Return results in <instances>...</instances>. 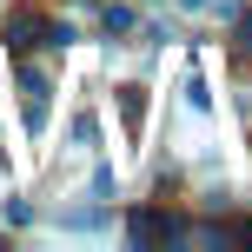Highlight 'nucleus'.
Segmentation results:
<instances>
[{"mask_svg":"<svg viewBox=\"0 0 252 252\" xmlns=\"http://www.w3.org/2000/svg\"><path fill=\"white\" fill-rule=\"evenodd\" d=\"M173 232H179V226H173V219H159V213H139V219H133V239H139V246H153V239H173Z\"/></svg>","mask_w":252,"mask_h":252,"instance_id":"nucleus-1","label":"nucleus"},{"mask_svg":"<svg viewBox=\"0 0 252 252\" xmlns=\"http://www.w3.org/2000/svg\"><path fill=\"white\" fill-rule=\"evenodd\" d=\"M33 33H40V13H13L7 20V47H33Z\"/></svg>","mask_w":252,"mask_h":252,"instance_id":"nucleus-2","label":"nucleus"},{"mask_svg":"<svg viewBox=\"0 0 252 252\" xmlns=\"http://www.w3.org/2000/svg\"><path fill=\"white\" fill-rule=\"evenodd\" d=\"M239 239H246V246H252V226H246V232H239Z\"/></svg>","mask_w":252,"mask_h":252,"instance_id":"nucleus-3","label":"nucleus"},{"mask_svg":"<svg viewBox=\"0 0 252 252\" xmlns=\"http://www.w3.org/2000/svg\"><path fill=\"white\" fill-rule=\"evenodd\" d=\"M186 7H206V0H186Z\"/></svg>","mask_w":252,"mask_h":252,"instance_id":"nucleus-4","label":"nucleus"}]
</instances>
